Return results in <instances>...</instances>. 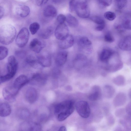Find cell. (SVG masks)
Masks as SVG:
<instances>
[{
    "label": "cell",
    "mask_w": 131,
    "mask_h": 131,
    "mask_svg": "<svg viewBox=\"0 0 131 131\" xmlns=\"http://www.w3.org/2000/svg\"><path fill=\"white\" fill-rule=\"evenodd\" d=\"M43 14V16L46 17L53 18L56 16L57 10L53 6L49 5L44 9Z\"/></svg>",
    "instance_id": "21"
},
{
    "label": "cell",
    "mask_w": 131,
    "mask_h": 131,
    "mask_svg": "<svg viewBox=\"0 0 131 131\" xmlns=\"http://www.w3.org/2000/svg\"><path fill=\"white\" fill-rule=\"evenodd\" d=\"M99 5L104 8L110 6L112 3V0H98Z\"/></svg>",
    "instance_id": "37"
},
{
    "label": "cell",
    "mask_w": 131,
    "mask_h": 131,
    "mask_svg": "<svg viewBox=\"0 0 131 131\" xmlns=\"http://www.w3.org/2000/svg\"><path fill=\"white\" fill-rule=\"evenodd\" d=\"M26 61L30 66L34 68H37L39 66H41L38 63L37 58L35 59L31 56L28 57L26 59Z\"/></svg>",
    "instance_id": "28"
},
{
    "label": "cell",
    "mask_w": 131,
    "mask_h": 131,
    "mask_svg": "<svg viewBox=\"0 0 131 131\" xmlns=\"http://www.w3.org/2000/svg\"><path fill=\"white\" fill-rule=\"evenodd\" d=\"M104 40L107 42L111 43L114 40V38L113 36L109 32H107L104 35Z\"/></svg>",
    "instance_id": "38"
},
{
    "label": "cell",
    "mask_w": 131,
    "mask_h": 131,
    "mask_svg": "<svg viewBox=\"0 0 131 131\" xmlns=\"http://www.w3.org/2000/svg\"><path fill=\"white\" fill-rule=\"evenodd\" d=\"M105 25V24L98 25L96 27L95 29L97 31H101L104 28Z\"/></svg>",
    "instance_id": "44"
},
{
    "label": "cell",
    "mask_w": 131,
    "mask_h": 131,
    "mask_svg": "<svg viewBox=\"0 0 131 131\" xmlns=\"http://www.w3.org/2000/svg\"><path fill=\"white\" fill-rule=\"evenodd\" d=\"M11 112V108L8 103H3L0 105V115L2 117H5L9 115Z\"/></svg>",
    "instance_id": "22"
},
{
    "label": "cell",
    "mask_w": 131,
    "mask_h": 131,
    "mask_svg": "<svg viewBox=\"0 0 131 131\" xmlns=\"http://www.w3.org/2000/svg\"><path fill=\"white\" fill-rule=\"evenodd\" d=\"M122 26L125 29L131 30V16L127 15L124 17L122 22Z\"/></svg>",
    "instance_id": "26"
},
{
    "label": "cell",
    "mask_w": 131,
    "mask_h": 131,
    "mask_svg": "<svg viewBox=\"0 0 131 131\" xmlns=\"http://www.w3.org/2000/svg\"><path fill=\"white\" fill-rule=\"evenodd\" d=\"M16 30L13 26L6 24L0 28V42L2 44L7 45L14 41L16 35Z\"/></svg>",
    "instance_id": "2"
},
{
    "label": "cell",
    "mask_w": 131,
    "mask_h": 131,
    "mask_svg": "<svg viewBox=\"0 0 131 131\" xmlns=\"http://www.w3.org/2000/svg\"><path fill=\"white\" fill-rule=\"evenodd\" d=\"M49 0H36L37 5L39 6H42L46 4Z\"/></svg>",
    "instance_id": "43"
},
{
    "label": "cell",
    "mask_w": 131,
    "mask_h": 131,
    "mask_svg": "<svg viewBox=\"0 0 131 131\" xmlns=\"http://www.w3.org/2000/svg\"><path fill=\"white\" fill-rule=\"evenodd\" d=\"M118 46L122 50H131V35H127L122 38L119 43Z\"/></svg>",
    "instance_id": "13"
},
{
    "label": "cell",
    "mask_w": 131,
    "mask_h": 131,
    "mask_svg": "<svg viewBox=\"0 0 131 131\" xmlns=\"http://www.w3.org/2000/svg\"><path fill=\"white\" fill-rule=\"evenodd\" d=\"M78 0H71L69 4V10L72 13L75 11L76 5Z\"/></svg>",
    "instance_id": "39"
},
{
    "label": "cell",
    "mask_w": 131,
    "mask_h": 131,
    "mask_svg": "<svg viewBox=\"0 0 131 131\" xmlns=\"http://www.w3.org/2000/svg\"><path fill=\"white\" fill-rule=\"evenodd\" d=\"M29 80L25 75H21L15 79L12 86L15 89L18 91L23 86L28 82Z\"/></svg>",
    "instance_id": "12"
},
{
    "label": "cell",
    "mask_w": 131,
    "mask_h": 131,
    "mask_svg": "<svg viewBox=\"0 0 131 131\" xmlns=\"http://www.w3.org/2000/svg\"><path fill=\"white\" fill-rule=\"evenodd\" d=\"M77 15L82 18H87L90 15V10L89 5L85 1L78 0L75 9Z\"/></svg>",
    "instance_id": "4"
},
{
    "label": "cell",
    "mask_w": 131,
    "mask_h": 131,
    "mask_svg": "<svg viewBox=\"0 0 131 131\" xmlns=\"http://www.w3.org/2000/svg\"><path fill=\"white\" fill-rule=\"evenodd\" d=\"M18 68V63L16 58L13 56H9L6 66L7 73L5 75H1L0 83L7 81L13 78L16 73Z\"/></svg>",
    "instance_id": "3"
},
{
    "label": "cell",
    "mask_w": 131,
    "mask_h": 131,
    "mask_svg": "<svg viewBox=\"0 0 131 131\" xmlns=\"http://www.w3.org/2000/svg\"><path fill=\"white\" fill-rule=\"evenodd\" d=\"M15 11L18 15L22 17H25L29 15L30 10L28 6L24 5L19 4L16 6Z\"/></svg>",
    "instance_id": "16"
},
{
    "label": "cell",
    "mask_w": 131,
    "mask_h": 131,
    "mask_svg": "<svg viewBox=\"0 0 131 131\" xmlns=\"http://www.w3.org/2000/svg\"><path fill=\"white\" fill-rule=\"evenodd\" d=\"M74 43V39L71 35H69L67 38L59 41V47L62 49L68 48L72 46Z\"/></svg>",
    "instance_id": "15"
},
{
    "label": "cell",
    "mask_w": 131,
    "mask_h": 131,
    "mask_svg": "<svg viewBox=\"0 0 131 131\" xmlns=\"http://www.w3.org/2000/svg\"><path fill=\"white\" fill-rule=\"evenodd\" d=\"M90 19L93 22L98 25L105 24L104 20L101 17L98 16H94L91 17Z\"/></svg>",
    "instance_id": "33"
},
{
    "label": "cell",
    "mask_w": 131,
    "mask_h": 131,
    "mask_svg": "<svg viewBox=\"0 0 131 131\" xmlns=\"http://www.w3.org/2000/svg\"><path fill=\"white\" fill-rule=\"evenodd\" d=\"M40 28L39 24L37 22H34L30 24L29 29L31 34L34 35L36 34Z\"/></svg>",
    "instance_id": "31"
},
{
    "label": "cell",
    "mask_w": 131,
    "mask_h": 131,
    "mask_svg": "<svg viewBox=\"0 0 131 131\" xmlns=\"http://www.w3.org/2000/svg\"><path fill=\"white\" fill-rule=\"evenodd\" d=\"M37 58L38 63L42 67H48L51 65V58L50 55H41L38 56Z\"/></svg>",
    "instance_id": "18"
},
{
    "label": "cell",
    "mask_w": 131,
    "mask_h": 131,
    "mask_svg": "<svg viewBox=\"0 0 131 131\" xmlns=\"http://www.w3.org/2000/svg\"><path fill=\"white\" fill-rule=\"evenodd\" d=\"M47 81L46 77L40 73H37L34 74L29 81L35 84L43 85L45 84Z\"/></svg>",
    "instance_id": "17"
},
{
    "label": "cell",
    "mask_w": 131,
    "mask_h": 131,
    "mask_svg": "<svg viewBox=\"0 0 131 131\" xmlns=\"http://www.w3.org/2000/svg\"><path fill=\"white\" fill-rule=\"evenodd\" d=\"M78 43L80 49L88 54L91 52L92 50V43L87 37H81L79 40Z\"/></svg>",
    "instance_id": "8"
},
{
    "label": "cell",
    "mask_w": 131,
    "mask_h": 131,
    "mask_svg": "<svg viewBox=\"0 0 131 131\" xmlns=\"http://www.w3.org/2000/svg\"><path fill=\"white\" fill-rule=\"evenodd\" d=\"M66 20V16L63 14H60L57 17V20L59 24L64 23Z\"/></svg>",
    "instance_id": "41"
},
{
    "label": "cell",
    "mask_w": 131,
    "mask_h": 131,
    "mask_svg": "<svg viewBox=\"0 0 131 131\" xmlns=\"http://www.w3.org/2000/svg\"><path fill=\"white\" fill-rule=\"evenodd\" d=\"M18 92L12 86L6 87L3 89V96L5 100L10 101H12L14 100Z\"/></svg>",
    "instance_id": "11"
},
{
    "label": "cell",
    "mask_w": 131,
    "mask_h": 131,
    "mask_svg": "<svg viewBox=\"0 0 131 131\" xmlns=\"http://www.w3.org/2000/svg\"><path fill=\"white\" fill-rule=\"evenodd\" d=\"M125 111L128 115H131V102L129 103L127 105Z\"/></svg>",
    "instance_id": "42"
},
{
    "label": "cell",
    "mask_w": 131,
    "mask_h": 131,
    "mask_svg": "<svg viewBox=\"0 0 131 131\" xmlns=\"http://www.w3.org/2000/svg\"><path fill=\"white\" fill-rule=\"evenodd\" d=\"M113 83L118 86H122L125 84V78L121 75H118L114 78L113 80Z\"/></svg>",
    "instance_id": "29"
},
{
    "label": "cell",
    "mask_w": 131,
    "mask_h": 131,
    "mask_svg": "<svg viewBox=\"0 0 131 131\" xmlns=\"http://www.w3.org/2000/svg\"><path fill=\"white\" fill-rule=\"evenodd\" d=\"M4 8L2 6L0 7V17L1 19L4 15Z\"/></svg>",
    "instance_id": "45"
},
{
    "label": "cell",
    "mask_w": 131,
    "mask_h": 131,
    "mask_svg": "<svg viewBox=\"0 0 131 131\" xmlns=\"http://www.w3.org/2000/svg\"><path fill=\"white\" fill-rule=\"evenodd\" d=\"M66 17V21L69 26L72 27H76L78 26L79 22L75 17L70 14H67Z\"/></svg>",
    "instance_id": "23"
},
{
    "label": "cell",
    "mask_w": 131,
    "mask_h": 131,
    "mask_svg": "<svg viewBox=\"0 0 131 131\" xmlns=\"http://www.w3.org/2000/svg\"><path fill=\"white\" fill-rule=\"evenodd\" d=\"M114 54V52L112 50L109 48H104L100 53V59L102 62H107Z\"/></svg>",
    "instance_id": "20"
},
{
    "label": "cell",
    "mask_w": 131,
    "mask_h": 131,
    "mask_svg": "<svg viewBox=\"0 0 131 131\" xmlns=\"http://www.w3.org/2000/svg\"><path fill=\"white\" fill-rule=\"evenodd\" d=\"M68 53L65 51L59 52L57 54L55 59V62L58 66H61L64 65L66 61Z\"/></svg>",
    "instance_id": "19"
},
{
    "label": "cell",
    "mask_w": 131,
    "mask_h": 131,
    "mask_svg": "<svg viewBox=\"0 0 131 131\" xmlns=\"http://www.w3.org/2000/svg\"><path fill=\"white\" fill-rule=\"evenodd\" d=\"M53 32V30L51 27H49L42 30L39 33V37L44 39H47L51 36Z\"/></svg>",
    "instance_id": "24"
},
{
    "label": "cell",
    "mask_w": 131,
    "mask_h": 131,
    "mask_svg": "<svg viewBox=\"0 0 131 131\" xmlns=\"http://www.w3.org/2000/svg\"><path fill=\"white\" fill-rule=\"evenodd\" d=\"M128 96L129 98L131 99V88L130 89L129 91Z\"/></svg>",
    "instance_id": "47"
},
{
    "label": "cell",
    "mask_w": 131,
    "mask_h": 131,
    "mask_svg": "<svg viewBox=\"0 0 131 131\" xmlns=\"http://www.w3.org/2000/svg\"><path fill=\"white\" fill-rule=\"evenodd\" d=\"M27 130L40 131L41 129V125L38 123H32L28 124L26 127Z\"/></svg>",
    "instance_id": "30"
},
{
    "label": "cell",
    "mask_w": 131,
    "mask_h": 131,
    "mask_svg": "<svg viewBox=\"0 0 131 131\" xmlns=\"http://www.w3.org/2000/svg\"><path fill=\"white\" fill-rule=\"evenodd\" d=\"M69 33L68 28L65 24H59L56 28L54 35L57 39L59 40H62L69 35Z\"/></svg>",
    "instance_id": "7"
},
{
    "label": "cell",
    "mask_w": 131,
    "mask_h": 131,
    "mask_svg": "<svg viewBox=\"0 0 131 131\" xmlns=\"http://www.w3.org/2000/svg\"><path fill=\"white\" fill-rule=\"evenodd\" d=\"M101 95V92L100 89L99 88H96L89 94L88 98L91 101H96L100 98Z\"/></svg>",
    "instance_id": "25"
},
{
    "label": "cell",
    "mask_w": 131,
    "mask_h": 131,
    "mask_svg": "<svg viewBox=\"0 0 131 131\" xmlns=\"http://www.w3.org/2000/svg\"><path fill=\"white\" fill-rule=\"evenodd\" d=\"M75 108L74 102L66 100L56 104L54 107V113L57 120L63 121L73 112Z\"/></svg>",
    "instance_id": "1"
},
{
    "label": "cell",
    "mask_w": 131,
    "mask_h": 131,
    "mask_svg": "<svg viewBox=\"0 0 131 131\" xmlns=\"http://www.w3.org/2000/svg\"><path fill=\"white\" fill-rule=\"evenodd\" d=\"M127 100L126 96L124 93L120 92L118 93L114 98L113 104L115 107H119L124 105Z\"/></svg>",
    "instance_id": "14"
},
{
    "label": "cell",
    "mask_w": 131,
    "mask_h": 131,
    "mask_svg": "<svg viewBox=\"0 0 131 131\" xmlns=\"http://www.w3.org/2000/svg\"><path fill=\"white\" fill-rule=\"evenodd\" d=\"M19 113V117L23 119H25L27 118L29 115V111L25 109L20 110Z\"/></svg>",
    "instance_id": "36"
},
{
    "label": "cell",
    "mask_w": 131,
    "mask_h": 131,
    "mask_svg": "<svg viewBox=\"0 0 131 131\" xmlns=\"http://www.w3.org/2000/svg\"><path fill=\"white\" fill-rule=\"evenodd\" d=\"M45 43L43 41L37 38H35L30 42L29 47L33 52L39 53L45 47Z\"/></svg>",
    "instance_id": "10"
},
{
    "label": "cell",
    "mask_w": 131,
    "mask_h": 131,
    "mask_svg": "<svg viewBox=\"0 0 131 131\" xmlns=\"http://www.w3.org/2000/svg\"><path fill=\"white\" fill-rule=\"evenodd\" d=\"M0 60H1L4 59L7 56L8 53V49L3 46H0Z\"/></svg>",
    "instance_id": "34"
},
{
    "label": "cell",
    "mask_w": 131,
    "mask_h": 131,
    "mask_svg": "<svg viewBox=\"0 0 131 131\" xmlns=\"http://www.w3.org/2000/svg\"><path fill=\"white\" fill-rule=\"evenodd\" d=\"M105 92L106 97L108 98H112L115 92L114 88L111 85H106L105 88Z\"/></svg>",
    "instance_id": "27"
},
{
    "label": "cell",
    "mask_w": 131,
    "mask_h": 131,
    "mask_svg": "<svg viewBox=\"0 0 131 131\" xmlns=\"http://www.w3.org/2000/svg\"><path fill=\"white\" fill-rule=\"evenodd\" d=\"M104 17L110 21L114 20L116 18V16L115 13L111 11H107L104 14Z\"/></svg>",
    "instance_id": "35"
},
{
    "label": "cell",
    "mask_w": 131,
    "mask_h": 131,
    "mask_svg": "<svg viewBox=\"0 0 131 131\" xmlns=\"http://www.w3.org/2000/svg\"><path fill=\"white\" fill-rule=\"evenodd\" d=\"M75 108L78 113L81 117L87 118L89 116L90 109L87 102L84 101H78L75 105Z\"/></svg>",
    "instance_id": "5"
},
{
    "label": "cell",
    "mask_w": 131,
    "mask_h": 131,
    "mask_svg": "<svg viewBox=\"0 0 131 131\" xmlns=\"http://www.w3.org/2000/svg\"><path fill=\"white\" fill-rule=\"evenodd\" d=\"M58 130L66 131L67 130L65 126H62Z\"/></svg>",
    "instance_id": "46"
},
{
    "label": "cell",
    "mask_w": 131,
    "mask_h": 131,
    "mask_svg": "<svg viewBox=\"0 0 131 131\" xmlns=\"http://www.w3.org/2000/svg\"><path fill=\"white\" fill-rule=\"evenodd\" d=\"M125 110L124 108H121L117 110L115 112V116L117 117H121L125 114Z\"/></svg>",
    "instance_id": "40"
},
{
    "label": "cell",
    "mask_w": 131,
    "mask_h": 131,
    "mask_svg": "<svg viewBox=\"0 0 131 131\" xmlns=\"http://www.w3.org/2000/svg\"><path fill=\"white\" fill-rule=\"evenodd\" d=\"M25 100L28 102L32 103L37 100L38 93L36 90L34 88L29 87L26 90L24 94Z\"/></svg>",
    "instance_id": "9"
},
{
    "label": "cell",
    "mask_w": 131,
    "mask_h": 131,
    "mask_svg": "<svg viewBox=\"0 0 131 131\" xmlns=\"http://www.w3.org/2000/svg\"><path fill=\"white\" fill-rule=\"evenodd\" d=\"M116 6L119 9L124 8L126 5L127 0H114Z\"/></svg>",
    "instance_id": "32"
},
{
    "label": "cell",
    "mask_w": 131,
    "mask_h": 131,
    "mask_svg": "<svg viewBox=\"0 0 131 131\" xmlns=\"http://www.w3.org/2000/svg\"><path fill=\"white\" fill-rule=\"evenodd\" d=\"M29 36L28 29L26 27L22 28L17 35L15 40L16 45L19 48L25 47L28 42Z\"/></svg>",
    "instance_id": "6"
}]
</instances>
